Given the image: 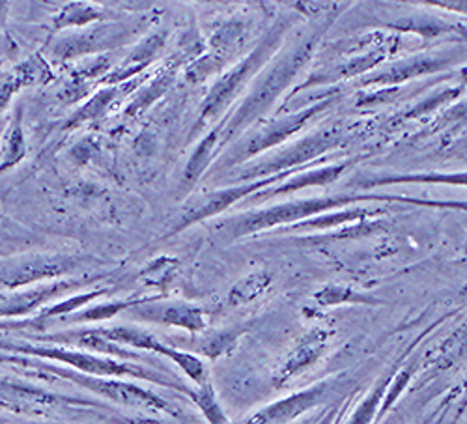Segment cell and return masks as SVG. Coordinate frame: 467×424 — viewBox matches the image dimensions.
I'll return each instance as SVG.
<instances>
[{"mask_svg":"<svg viewBox=\"0 0 467 424\" xmlns=\"http://www.w3.org/2000/svg\"><path fill=\"white\" fill-rule=\"evenodd\" d=\"M221 66H223V58L217 57V55H210L206 58H201L197 64H192L187 69L185 77H187L189 81H192V83H201V81H206L208 77L213 71H217Z\"/></svg>","mask_w":467,"mask_h":424,"instance_id":"cell-16","label":"cell"},{"mask_svg":"<svg viewBox=\"0 0 467 424\" xmlns=\"http://www.w3.org/2000/svg\"><path fill=\"white\" fill-rule=\"evenodd\" d=\"M441 66V60L438 58H417V60H410L402 66L393 67L391 71L381 73L378 77H374L372 83H400L402 79H410V77H415L422 71H431Z\"/></svg>","mask_w":467,"mask_h":424,"instance_id":"cell-11","label":"cell"},{"mask_svg":"<svg viewBox=\"0 0 467 424\" xmlns=\"http://www.w3.org/2000/svg\"><path fill=\"white\" fill-rule=\"evenodd\" d=\"M103 19V12L88 3H69L53 19L55 30H64L71 26H87Z\"/></svg>","mask_w":467,"mask_h":424,"instance_id":"cell-8","label":"cell"},{"mask_svg":"<svg viewBox=\"0 0 467 424\" xmlns=\"http://www.w3.org/2000/svg\"><path fill=\"white\" fill-rule=\"evenodd\" d=\"M318 109H322V107H315V109L303 110V112L294 114V117H290V119H286V120H283V122L275 124V126H271V129H269V131L262 133L256 140H253V144H251L249 151L253 153V151L264 150V148H267V146H271V144H277V142H281V140H283V139H286L290 133H294L299 126H303L310 117H313V114H315Z\"/></svg>","mask_w":467,"mask_h":424,"instance_id":"cell-7","label":"cell"},{"mask_svg":"<svg viewBox=\"0 0 467 424\" xmlns=\"http://www.w3.org/2000/svg\"><path fill=\"white\" fill-rule=\"evenodd\" d=\"M26 85H30V81L21 64L14 71L0 77V112L10 105L12 98Z\"/></svg>","mask_w":467,"mask_h":424,"instance_id":"cell-13","label":"cell"},{"mask_svg":"<svg viewBox=\"0 0 467 424\" xmlns=\"http://www.w3.org/2000/svg\"><path fill=\"white\" fill-rule=\"evenodd\" d=\"M172 79H174V73H171V71L161 73L160 77H155V79L151 81V85L148 88L140 90L135 96V99L126 109V112L128 114H139V112L146 110L150 105H153L155 101H158L169 90V87L172 85Z\"/></svg>","mask_w":467,"mask_h":424,"instance_id":"cell-10","label":"cell"},{"mask_svg":"<svg viewBox=\"0 0 467 424\" xmlns=\"http://www.w3.org/2000/svg\"><path fill=\"white\" fill-rule=\"evenodd\" d=\"M128 303H110V305H99L96 308H92V311H87L81 318L85 320H101V318H110L112 315H116L120 311V308H124Z\"/></svg>","mask_w":467,"mask_h":424,"instance_id":"cell-17","label":"cell"},{"mask_svg":"<svg viewBox=\"0 0 467 424\" xmlns=\"http://www.w3.org/2000/svg\"><path fill=\"white\" fill-rule=\"evenodd\" d=\"M119 96V88H107V90H101L98 92L96 96L90 98V101L87 105L81 107V110L75 114V117L69 120L67 128H73V126H83V124H88L92 120H98L101 114L107 110V107L114 101V98Z\"/></svg>","mask_w":467,"mask_h":424,"instance_id":"cell-9","label":"cell"},{"mask_svg":"<svg viewBox=\"0 0 467 424\" xmlns=\"http://www.w3.org/2000/svg\"><path fill=\"white\" fill-rule=\"evenodd\" d=\"M408 183V181H428V183H451V185H463L467 187V172H454V174H432V176H404V178H385L370 181L368 185H387V183Z\"/></svg>","mask_w":467,"mask_h":424,"instance_id":"cell-15","label":"cell"},{"mask_svg":"<svg viewBox=\"0 0 467 424\" xmlns=\"http://www.w3.org/2000/svg\"><path fill=\"white\" fill-rule=\"evenodd\" d=\"M271 40H265L256 53H253L249 58H245L238 67H234L230 73H226L219 83H215V87L212 88L208 99L202 105V119L204 120H213L217 119L219 114L223 112V109H226V105L232 101V98L236 96L238 88L244 85V81L251 75V71L264 62L265 53H269L271 49Z\"/></svg>","mask_w":467,"mask_h":424,"instance_id":"cell-1","label":"cell"},{"mask_svg":"<svg viewBox=\"0 0 467 424\" xmlns=\"http://www.w3.org/2000/svg\"><path fill=\"white\" fill-rule=\"evenodd\" d=\"M320 395H322V391H318V389L296 395L281 404H275L274 408L262 411L256 419H253L251 424H281V422L296 417L297 413L305 411L306 408L315 406L317 400L320 398Z\"/></svg>","mask_w":467,"mask_h":424,"instance_id":"cell-5","label":"cell"},{"mask_svg":"<svg viewBox=\"0 0 467 424\" xmlns=\"http://www.w3.org/2000/svg\"><path fill=\"white\" fill-rule=\"evenodd\" d=\"M21 119V110H17V117H14L5 135L0 137V174L19 165L26 156V140Z\"/></svg>","mask_w":467,"mask_h":424,"instance_id":"cell-4","label":"cell"},{"mask_svg":"<svg viewBox=\"0 0 467 424\" xmlns=\"http://www.w3.org/2000/svg\"><path fill=\"white\" fill-rule=\"evenodd\" d=\"M163 322L167 324H176V326H183L189 329H201L202 327V316L199 308H192L187 305H176V306H169L167 311L161 316Z\"/></svg>","mask_w":467,"mask_h":424,"instance_id":"cell-14","label":"cell"},{"mask_svg":"<svg viewBox=\"0 0 467 424\" xmlns=\"http://www.w3.org/2000/svg\"><path fill=\"white\" fill-rule=\"evenodd\" d=\"M217 137H219V129L212 131L201 144L199 148L194 150L192 158L189 160L187 167H185V178L187 180H199L202 176V172L206 171L208 163L212 161L213 156V150L217 146Z\"/></svg>","mask_w":467,"mask_h":424,"instance_id":"cell-12","label":"cell"},{"mask_svg":"<svg viewBox=\"0 0 467 424\" xmlns=\"http://www.w3.org/2000/svg\"><path fill=\"white\" fill-rule=\"evenodd\" d=\"M73 265V258L60 254H32L28 258L14 260L6 264L0 272V281H5L10 286L25 284L28 281L55 277L69 272Z\"/></svg>","mask_w":467,"mask_h":424,"instance_id":"cell-2","label":"cell"},{"mask_svg":"<svg viewBox=\"0 0 467 424\" xmlns=\"http://www.w3.org/2000/svg\"><path fill=\"white\" fill-rule=\"evenodd\" d=\"M274 180H277V176L275 178H269L265 181H260V183H253V185H245V187H230V189H224V191L212 192V195H208L206 199H201L192 208H189V210H185L182 213V217L178 219L176 226L171 230V236L182 233V230H185L192 222H199L202 219H208V217H213V215L221 213L232 202L244 199L245 195H249L251 191H256L262 185H269Z\"/></svg>","mask_w":467,"mask_h":424,"instance_id":"cell-3","label":"cell"},{"mask_svg":"<svg viewBox=\"0 0 467 424\" xmlns=\"http://www.w3.org/2000/svg\"><path fill=\"white\" fill-rule=\"evenodd\" d=\"M26 352H36L40 356H47L53 359H60L66 361L73 367H79L83 370H90V372H99V374H128L133 372L131 368L112 363V361H101L90 356H83V354H75V352H66V350H49V348H26Z\"/></svg>","mask_w":467,"mask_h":424,"instance_id":"cell-6","label":"cell"}]
</instances>
